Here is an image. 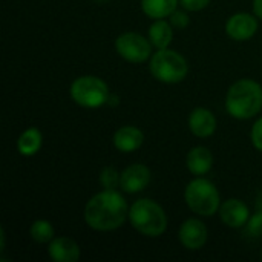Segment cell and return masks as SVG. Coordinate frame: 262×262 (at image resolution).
Listing matches in <instances>:
<instances>
[{
	"instance_id": "obj_23",
	"label": "cell",
	"mask_w": 262,
	"mask_h": 262,
	"mask_svg": "<svg viewBox=\"0 0 262 262\" xmlns=\"http://www.w3.org/2000/svg\"><path fill=\"white\" fill-rule=\"evenodd\" d=\"M252 143L253 146L262 152V117L253 124L252 129Z\"/></svg>"
},
{
	"instance_id": "obj_14",
	"label": "cell",
	"mask_w": 262,
	"mask_h": 262,
	"mask_svg": "<svg viewBox=\"0 0 262 262\" xmlns=\"http://www.w3.org/2000/svg\"><path fill=\"white\" fill-rule=\"evenodd\" d=\"M144 141L143 132L135 126H123L114 135V144L120 152L129 154L137 150Z\"/></svg>"
},
{
	"instance_id": "obj_17",
	"label": "cell",
	"mask_w": 262,
	"mask_h": 262,
	"mask_svg": "<svg viewBox=\"0 0 262 262\" xmlns=\"http://www.w3.org/2000/svg\"><path fill=\"white\" fill-rule=\"evenodd\" d=\"M41 147V134L35 127L26 129L17 140V150L23 157L35 155Z\"/></svg>"
},
{
	"instance_id": "obj_1",
	"label": "cell",
	"mask_w": 262,
	"mask_h": 262,
	"mask_svg": "<svg viewBox=\"0 0 262 262\" xmlns=\"http://www.w3.org/2000/svg\"><path fill=\"white\" fill-rule=\"evenodd\" d=\"M127 215L126 200L117 190H107L97 193L89 200L84 207L86 224L98 232H111L123 226Z\"/></svg>"
},
{
	"instance_id": "obj_12",
	"label": "cell",
	"mask_w": 262,
	"mask_h": 262,
	"mask_svg": "<svg viewBox=\"0 0 262 262\" xmlns=\"http://www.w3.org/2000/svg\"><path fill=\"white\" fill-rule=\"evenodd\" d=\"M48 252L55 262H77L80 259V247L68 236L54 238L49 243Z\"/></svg>"
},
{
	"instance_id": "obj_3",
	"label": "cell",
	"mask_w": 262,
	"mask_h": 262,
	"mask_svg": "<svg viewBox=\"0 0 262 262\" xmlns=\"http://www.w3.org/2000/svg\"><path fill=\"white\" fill-rule=\"evenodd\" d=\"M129 220L135 230L146 236H160L167 227L164 210L152 200H138L129 210Z\"/></svg>"
},
{
	"instance_id": "obj_20",
	"label": "cell",
	"mask_w": 262,
	"mask_h": 262,
	"mask_svg": "<svg viewBox=\"0 0 262 262\" xmlns=\"http://www.w3.org/2000/svg\"><path fill=\"white\" fill-rule=\"evenodd\" d=\"M120 178H121V175L114 167H106V169H103V172L100 175V183L104 189L115 190L120 186Z\"/></svg>"
},
{
	"instance_id": "obj_11",
	"label": "cell",
	"mask_w": 262,
	"mask_h": 262,
	"mask_svg": "<svg viewBox=\"0 0 262 262\" xmlns=\"http://www.w3.org/2000/svg\"><path fill=\"white\" fill-rule=\"evenodd\" d=\"M221 221L232 229H239L249 221V207L241 200H227L220 207Z\"/></svg>"
},
{
	"instance_id": "obj_2",
	"label": "cell",
	"mask_w": 262,
	"mask_h": 262,
	"mask_svg": "<svg viewBox=\"0 0 262 262\" xmlns=\"http://www.w3.org/2000/svg\"><path fill=\"white\" fill-rule=\"evenodd\" d=\"M227 112L238 120L255 117L262 109V88L259 83L244 78L233 83L226 98Z\"/></svg>"
},
{
	"instance_id": "obj_8",
	"label": "cell",
	"mask_w": 262,
	"mask_h": 262,
	"mask_svg": "<svg viewBox=\"0 0 262 262\" xmlns=\"http://www.w3.org/2000/svg\"><path fill=\"white\" fill-rule=\"evenodd\" d=\"M180 243L189 250L201 249L207 241V227L200 220H187L180 229Z\"/></svg>"
},
{
	"instance_id": "obj_21",
	"label": "cell",
	"mask_w": 262,
	"mask_h": 262,
	"mask_svg": "<svg viewBox=\"0 0 262 262\" xmlns=\"http://www.w3.org/2000/svg\"><path fill=\"white\" fill-rule=\"evenodd\" d=\"M247 233L253 238L262 236V210L256 212L252 218L247 221Z\"/></svg>"
},
{
	"instance_id": "obj_6",
	"label": "cell",
	"mask_w": 262,
	"mask_h": 262,
	"mask_svg": "<svg viewBox=\"0 0 262 262\" xmlns=\"http://www.w3.org/2000/svg\"><path fill=\"white\" fill-rule=\"evenodd\" d=\"M109 88L107 84L94 75L78 77L71 86L72 100L83 107L95 109L107 103L109 100Z\"/></svg>"
},
{
	"instance_id": "obj_9",
	"label": "cell",
	"mask_w": 262,
	"mask_h": 262,
	"mask_svg": "<svg viewBox=\"0 0 262 262\" xmlns=\"http://www.w3.org/2000/svg\"><path fill=\"white\" fill-rule=\"evenodd\" d=\"M256 29H258L256 18L246 12L232 15L226 25V31H227L229 37H232L233 40H238V41L252 38L255 35Z\"/></svg>"
},
{
	"instance_id": "obj_26",
	"label": "cell",
	"mask_w": 262,
	"mask_h": 262,
	"mask_svg": "<svg viewBox=\"0 0 262 262\" xmlns=\"http://www.w3.org/2000/svg\"><path fill=\"white\" fill-rule=\"evenodd\" d=\"M107 104L117 106V104H118V97H117V95H114V94H111V95H109V100H107Z\"/></svg>"
},
{
	"instance_id": "obj_27",
	"label": "cell",
	"mask_w": 262,
	"mask_h": 262,
	"mask_svg": "<svg viewBox=\"0 0 262 262\" xmlns=\"http://www.w3.org/2000/svg\"><path fill=\"white\" fill-rule=\"evenodd\" d=\"M261 258H262V250H261Z\"/></svg>"
},
{
	"instance_id": "obj_25",
	"label": "cell",
	"mask_w": 262,
	"mask_h": 262,
	"mask_svg": "<svg viewBox=\"0 0 262 262\" xmlns=\"http://www.w3.org/2000/svg\"><path fill=\"white\" fill-rule=\"evenodd\" d=\"M253 11L259 18H262V0H253Z\"/></svg>"
},
{
	"instance_id": "obj_16",
	"label": "cell",
	"mask_w": 262,
	"mask_h": 262,
	"mask_svg": "<svg viewBox=\"0 0 262 262\" xmlns=\"http://www.w3.org/2000/svg\"><path fill=\"white\" fill-rule=\"evenodd\" d=\"M172 38H173L172 26L163 18H158L149 28V40L157 49H166L170 45Z\"/></svg>"
},
{
	"instance_id": "obj_5",
	"label": "cell",
	"mask_w": 262,
	"mask_h": 262,
	"mask_svg": "<svg viewBox=\"0 0 262 262\" xmlns=\"http://www.w3.org/2000/svg\"><path fill=\"white\" fill-rule=\"evenodd\" d=\"M152 75L164 83H180L187 75V61L172 49H158L150 60Z\"/></svg>"
},
{
	"instance_id": "obj_15",
	"label": "cell",
	"mask_w": 262,
	"mask_h": 262,
	"mask_svg": "<svg viewBox=\"0 0 262 262\" xmlns=\"http://www.w3.org/2000/svg\"><path fill=\"white\" fill-rule=\"evenodd\" d=\"M213 164V157L209 149L198 146L187 154V169L193 175H206Z\"/></svg>"
},
{
	"instance_id": "obj_10",
	"label": "cell",
	"mask_w": 262,
	"mask_h": 262,
	"mask_svg": "<svg viewBox=\"0 0 262 262\" xmlns=\"http://www.w3.org/2000/svg\"><path fill=\"white\" fill-rule=\"evenodd\" d=\"M150 181V172L144 164H132L123 170L120 178V187L126 193L141 192Z\"/></svg>"
},
{
	"instance_id": "obj_22",
	"label": "cell",
	"mask_w": 262,
	"mask_h": 262,
	"mask_svg": "<svg viewBox=\"0 0 262 262\" xmlns=\"http://www.w3.org/2000/svg\"><path fill=\"white\" fill-rule=\"evenodd\" d=\"M170 23H172V26L177 28V29H184V28L189 25V17H187L186 12L177 11V9H175V11L170 14Z\"/></svg>"
},
{
	"instance_id": "obj_13",
	"label": "cell",
	"mask_w": 262,
	"mask_h": 262,
	"mask_svg": "<svg viewBox=\"0 0 262 262\" xmlns=\"http://www.w3.org/2000/svg\"><path fill=\"white\" fill-rule=\"evenodd\" d=\"M189 127L193 135H196L200 138H206L215 132L216 120L210 111H207L204 107H198L189 117Z\"/></svg>"
},
{
	"instance_id": "obj_18",
	"label": "cell",
	"mask_w": 262,
	"mask_h": 262,
	"mask_svg": "<svg viewBox=\"0 0 262 262\" xmlns=\"http://www.w3.org/2000/svg\"><path fill=\"white\" fill-rule=\"evenodd\" d=\"M178 0H141V8L144 14L150 18L169 17L177 9Z\"/></svg>"
},
{
	"instance_id": "obj_7",
	"label": "cell",
	"mask_w": 262,
	"mask_h": 262,
	"mask_svg": "<svg viewBox=\"0 0 262 262\" xmlns=\"http://www.w3.org/2000/svg\"><path fill=\"white\" fill-rule=\"evenodd\" d=\"M149 41L140 34L124 32L117 38L115 49L124 60L132 61V63H143L149 58L150 51H152V46Z\"/></svg>"
},
{
	"instance_id": "obj_19",
	"label": "cell",
	"mask_w": 262,
	"mask_h": 262,
	"mask_svg": "<svg viewBox=\"0 0 262 262\" xmlns=\"http://www.w3.org/2000/svg\"><path fill=\"white\" fill-rule=\"evenodd\" d=\"M31 238L35 243H40V244L51 243L54 239V229H52L51 223H48L45 220H38V221L32 223V226H31Z\"/></svg>"
},
{
	"instance_id": "obj_4",
	"label": "cell",
	"mask_w": 262,
	"mask_h": 262,
	"mask_svg": "<svg viewBox=\"0 0 262 262\" xmlns=\"http://www.w3.org/2000/svg\"><path fill=\"white\" fill-rule=\"evenodd\" d=\"M184 198L190 210L201 216H212L220 210V193L213 183L204 178H196L189 183Z\"/></svg>"
},
{
	"instance_id": "obj_24",
	"label": "cell",
	"mask_w": 262,
	"mask_h": 262,
	"mask_svg": "<svg viewBox=\"0 0 262 262\" xmlns=\"http://www.w3.org/2000/svg\"><path fill=\"white\" fill-rule=\"evenodd\" d=\"M180 2L189 11H200V9H204L210 0H180Z\"/></svg>"
}]
</instances>
